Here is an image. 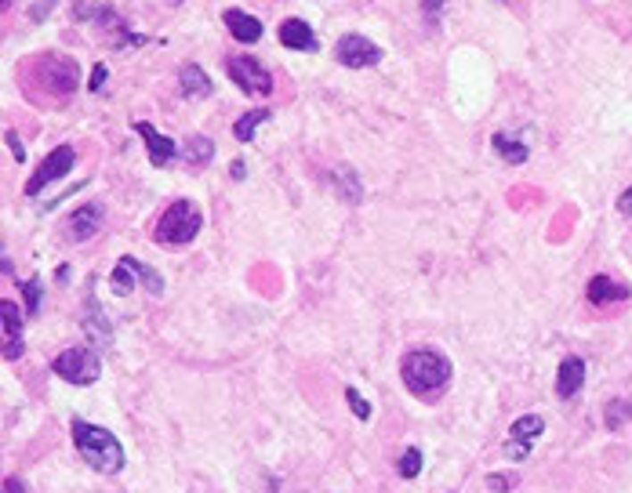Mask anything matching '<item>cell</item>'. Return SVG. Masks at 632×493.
Here are the masks:
<instances>
[{
  "label": "cell",
  "mask_w": 632,
  "mask_h": 493,
  "mask_svg": "<svg viewBox=\"0 0 632 493\" xmlns=\"http://www.w3.org/2000/svg\"><path fill=\"white\" fill-rule=\"evenodd\" d=\"M0 319H4V359H19L26 341H22V312L15 301H0Z\"/></svg>",
  "instance_id": "7c38bea8"
},
{
  "label": "cell",
  "mask_w": 632,
  "mask_h": 493,
  "mask_svg": "<svg viewBox=\"0 0 632 493\" xmlns=\"http://www.w3.org/2000/svg\"><path fill=\"white\" fill-rule=\"evenodd\" d=\"M280 44L291 47V51H309V54L320 47V40H316L312 26L302 22V19H284V22H280Z\"/></svg>",
  "instance_id": "5bb4252c"
},
{
  "label": "cell",
  "mask_w": 632,
  "mask_h": 493,
  "mask_svg": "<svg viewBox=\"0 0 632 493\" xmlns=\"http://www.w3.org/2000/svg\"><path fill=\"white\" fill-rule=\"evenodd\" d=\"M110 80V70H105V62H98L95 66V73H91V84H87V91H102V84Z\"/></svg>",
  "instance_id": "f1b7e54d"
},
{
  "label": "cell",
  "mask_w": 632,
  "mask_h": 493,
  "mask_svg": "<svg viewBox=\"0 0 632 493\" xmlns=\"http://www.w3.org/2000/svg\"><path fill=\"white\" fill-rule=\"evenodd\" d=\"M40 73L55 94H70L77 87V62L66 59V54H47V59H40Z\"/></svg>",
  "instance_id": "8fae6325"
},
{
  "label": "cell",
  "mask_w": 632,
  "mask_h": 493,
  "mask_svg": "<svg viewBox=\"0 0 632 493\" xmlns=\"http://www.w3.org/2000/svg\"><path fill=\"white\" fill-rule=\"evenodd\" d=\"M179 87H182L186 98H207V94H211V80H207V73H204L200 66H193V62L179 70Z\"/></svg>",
  "instance_id": "e0dca14e"
},
{
  "label": "cell",
  "mask_w": 632,
  "mask_h": 493,
  "mask_svg": "<svg viewBox=\"0 0 632 493\" xmlns=\"http://www.w3.org/2000/svg\"><path fill=\"white\" fill-rule=\"evenodd\" d=\"M19 291H22V298H26V312L37 316V312H40V280H26Z\"/></svg>",
  "instance_id": "4316f807"
},
{
  "label": "cell",
  "mask_w": 632,
  "mask_h": 493,
  "mask_svg": "<svg viewBox=\"0 0 632 493\" xmlns=\"http://www.w3.org/2000/svg\"><path fill=\"white\" fill-rule=\"evenodd\" d=\"M345 403H349V410H353L360 421H367V417H371V403H367V399H363V396H360L353 385L345 389Z\"/></svg>",
  "instance_id": "484cf974"
},
{
  "label": "cell",
  "mask_w": 632,
  "mask_h": 493,
  "mask_svg": "<svg viewBox=\"0 0 632 493\" xmlns=\"http://www.w3.org/2000/svg\"><path fill=\"white\" fill-rule=\"evenodd\" d=\"M105 222V207L102 203H84L66 218V240L70 243H87Z\"/></svg>",
  "instance_id": "ba28073f"
},
{
  "label": "cell",
  "mask_w": 632,
  "mask_h": 493,
  "mask_svg": "<svg viewBox=\"0 0 632 493\" xmlns=\"http://www.w3.org/2000/svg\"><path fill=\"white\" fill-rule=\"evenodd\" d=\"M582 385H586V359L567 356V359L560 363V370H556V396H560V399H570V396L582 392Z\"/></svg>",
  "instance_id": "4fadbf2b"
},
{
  "label": "cell",
  "mask_w": 632,
  "mask_h": 493,
  "mask_svg": "<svg viewBox=\"0 0 632 493\" xmlns=\"http://www.w3.org/2000/svg\"><path fill=\"white\" fill-rule=\"evenodd\" d=\"M124 261H128V268L135 272V280L149 291V294H164V276L156 268H149L146 261H138V258H131V254H124Z\"/></svg>",
  "instance_id": "ac0fdd59"
},
{
  "label": "cell",
  "mask_w": 632,
  "mask_h": 493,
  "mask_svg": "<svg viewBox=\"0 0 632 493\" xmlns=\"http://www.w3.org/2000/svg\"><path fill=\"white\" fill-rule=\"evenodd\" d=\"M4 138H8V145H12V156H15V160H19V163H22V160H26V145H22V142H19V135H15V131H8V135H4Z\"/></svg>",
  "instance_id": "f546056e"
},
{
  "label": "cell",
  "mask_w": 632,
  "mask_h": 493,
  "mask_svg": "<svg viewBox=\"0 0 632 493\" xmlns=\"http://www.w3.org/2000/svg\"><path fill=\"white\" fill-rule=\"evenodd\" d=\"M273 113H270V109H254V113H244L237 124H233V138L237 142H251L254 138V131L262 127V124H266Z\"/></svg>",
  "instance_id": "44dd1931"
},
{
  "label": "cell",
  "mask_w": 632,
  "mask_h": 493,
  "mask_svg": "<svg viewBox=\"0 0 632 493\" xmlns=\"http://www.w3.org/2000/svg\"><path fill=\"white\" fill-rule=\"evenodd\" d=\"M51 374H59L62 381H70V385H95L98 374H102V359H98V349L91 345H80V349H66L55 356V363H51Z\"/></svg>",
  "instance_id": "277c9868"
},
{
  "label": "cell",
  "mask_w": 632,
  "mask_h": 493,
  "mask_svg": "<svg viewBox=\"0 0 632 493\" xmlns=\"http://www.w3.org/2000/svg\"><path fill=\"white\" fill-rule=\"evenodd\" d=\"M73 447L80 454V461L95 472H105V475H113L124 468V447L113 431H105L98 424H87V421H73Z\"/></svg>",
  "instance_id": "7a4b0ae2"
},
{
  "label": "cell",
  "mask_w": 632,
  "mask_h": 493,
  "mask_svg": "<svg viewBox=\"0 0 632 493\" xmlns=\"http://www.w3.org/2000/svg\"><path fill=\"white\" fill-rule=\"evenodd\" d=\"M335 54H338V62H342L345 70H363V66H378V62H382V47H378L375 40H367L363 33H345V37H338Z\"/></svg>",
  "instance_id": "52a82bcc"
},
{
  "label": "cell",
  "mask_w": 632,
  "mask_h": 493,
  "mask_svg": "<svg viewBox=\"0 0 632 493\" xmlns=\"http://www.w3.org/2000/svg\"><path fill=\"white\" fill-rule=\"evenodd\" d=\"M396 472H400L403 479H414V475L421 472V450H418V447H407V450L400 454V461H396Z\"/></svg>",
  "instance_id": "d4e9b609"
},
{
  "label": "cell",
  "mask_w": 632,
  "mask_h": 493,
  "mask_svg": "<svg viewBox=\"0 0 632 493\" xmlns=\"http://www.w3.org/2000/svg\"><path fill=\"white\" fill-rule=\"evenodd\" d=\"M131 127L142 135V142H146V149H149V163H153V168H168V163H175V156L182 152L175 138L161 135V131H156L153 124H146V120H135Z\"/></svg>",
  "instance_id": "30bf717a"
},
{
  "label": "cell",
  "mask_w": 632,
  "mask_h": 493,
  "mask_svg": "<svg viewBox=\"0 0 632 493\" xmlns=\"http://www.w3.org/2000/svg\"><path fill=\"white\" fill-rule=\"evenodd\" d=\"M226 70H229V80L244 91V94H273V73L247 59V54H229L226 59Z\"/></svg>",
  "instance_id": "5b68a950"
},
{
  "label": "cell",
  "mask_w": 632,
  "mask_h": 493,
  "mask_svg": "<svg viewBox=\"0 0 632 493\" xmlns=\"http://www.w3.org/2000/svg\"><path fill=\"white\" fill-rule=\"evenodd\" d=\"M586 294H589V301H593V305H614V301H628V287L614 283L611 276H593V280H589V287H586Z\"/></svg>",
  "instance_id": "2e32d148"
},
{
  "label": "cell",
  "mask_w": 632,
  "mask_h": 493,
  "mask_svg": "<svg viewBox=\"0 0 632 493\" xmlns=\"http://www.w3.org/2000/svg\"><path fill=\"white\" fill-rule=\"evenodd\" d=\"M95 291V280L87 283V301H84V331L91 338V349H110L113 345V326H110V316L98 308V298L91 294Z\"/></svg>",
  "instance_id": "9c48e42d"
},
{
  "label": "cell",
  "mask_w": 632,
  "mask_h": 493,
  "mask_svg": "<svg viewBox=\"0 0 632 493\" xmlns=\"http://www.w3.org/2000/svg\"><path fill=\"white\" fill-rule=\"evenodd\" d=\"M135 283H138V280H135V272H131V268H128V261L121 258V261H117V268H113V276H110V287H113L117 294H131V287H135Z\"/></svg>",
  "instance_id": "cb8c5ba5"
},
{
  "label": "cell",
  "mask_w": 632,
  "mask_h": 493,
  "mask_svg": "<svg viewBox=\"0 0 632 493\" xmlns=\"http://www.w3.org/2000/svg\"><path fill=\"white\" fill-rule=\"evenodd\" d=\"M505 454H509L512 461H523L527 454H531V443H520V440H509V443H505Z\"/></svg>",
  "instance_id": "83f0119b"
},
{
  "label": "cell",
  "mask_w": 632,
  "mask_h": 493,
  "mask_svg": "<svg viewBox=\"0 0 632 493\" xmlns=\"http://www.w3.org/2000/svg\"><path fill=\"white\" fill-rule=\"evenodd\" d=\"M451 359L440 352V349H411L403 359H400V377L411 396L418 399H437L447 385H451Z\"/></svg>",
  "instance_id": "6da1fadb"
},
{
  "label": "cell",
  "mask_w": 632,
  "mask_h": 493,
  "mask_svg": "<svg viewBox=\"0 0 632 493\" xmlns=\"http://www.w3.org/2000/svg\"><path fill=\"white\" fill-rule=\"evenodd\" d=\"M186 160L189 163H207L211 156H215V142L211 138H204V135H193V138H186Z\"/></svg>",
  "instance_id": "7402d4cb"
},
{
  "label": "cell",
  "mask_w": 632,
  "mask_h": 493,
  "mask_svg": "<svg viewBox=\"0 0 632 493\" xmlns=\"http://www.w3.org/2000/svg\"><path fill=\"white\" fill-rule=\"evenodd\" d=\"M542 431H545V421H542V414H523V417H516V421H512V431H509V440L531 443L535 435H542Z\"/></svg>",
  "instance_id": "ffe728a7"
},
{
  "label": "cell",
  "mask_w": 632,
  "mask_h": 493,
  "mask_svg": "<svg viewBox=\"0 0 632 493\" xmlns=\"http://www.w3.org/2000/svg\"><path fill=\"white\" fill-rule=\"evenodd\" d=\"M222 22H226V29L240 40V44H254L258 37H262V22L251 15V12H240V8H226L222 12Z\"/></svg>",
  "instance_id": "9a60e30c"
},
{
  "label": "cell",
  "mask_w": 632,
  "mask_h": 493,
  "mask_svg": "<svg viewBox=\"0 0 632 493\" xmlns=\"http://www.w3.org/2000/svg\"><path fill=\"white\" fill-rule=\"evenodd\" d=\"M512 482H516V479H505V475H491V479H487V486H491L495 493H505V489H512Z\"/></svg>",
  "instance_id": "4dcf8cb0"
},
{
  "label": "cell",
  "mask_w": 632,
  "mask_h": 493,
  "mask_svg": "<svg viewBox=\"0 0 632 493\" xmlns=\"http://www.w3.org/2000/svg\"><path fill=\"white\" fill-rule=\"evenodd\" d=\"M625 421H632V399H611V403H607V414H603V424L614 431V428H621Z\"/></svg>",
  "instance_id": "603a6c76"
},
{
  "label": "cell",
  "mask_w": 632,
  "mask_h": 493,
  "mask_svg": "<svg viewBox=\"0 0 632 493\" xmlns=\"http://www.w3.org/2000/svg\"><path fill=\"white\" fill-rule=\"evenodd\" d=\"M73 163H77V152H73V145H59V149H51L47 156H44V163L33 171V178L26 182V196H37L44 185H51V182H59V178H66L70 171H73Z\"/></svg>",
  "instance_id": "8992f818"
},
{
  "label": "cell",
  "mask_w": 632,
  "mask_h": 493,
  "mask_svg": "<svg viewBox=\"0 0 632 493\" xmlns=\"http://www.w3.org/2000/svg\"><path fill=\"white\" fill-rule=\"evenodd\" d=\"M491 145H495V152L505 160V163H527V156H531V149H527L523 142H516V138H509V135H495L491 138Z\"/></svg>",
  "instance_id": "d6986e66"
},
{
  "label": "cell",
  "mask_w": 632,
  "mask_h": 493,
  "mask_svg": "<svg viewBox=\"0 0 632 493\" xmlns=\"http://www.w3.org/2000/svg\"><path fill=\"white\" fill-rule=\"evenodd\" d=\"M204 226V214L193 200H175L164 214H161V222H156L153 236L156 243H168V247H182V243H193L196 233Z\"/></svg>",
  "instance_id": "3957f363"
},
{
  "label": "cell",
  "mask_w": 632,
  "mask_h": 493,
  "mask_svg": "<svg viewBox=\"0 0 632 493\" xmlns=\"http://www.w3.org/2000/svg\"><path fill=\"white\" fill-rule=\"evenodd\" d=\"M618 210H621V214H632V189H625V193L618 196Z\"/></svg>",
  "instance_id": "d6a6232c"
},
{
  "label": "cell",
  "mask_w": 632,
  "mask_h": 493,
  "mask_svg": "<svg viewBox=\"0 0 632 493\" xmlns=\"http://www.w3.org/2000/svg\"><path fill=\"white\" fill-rule=\"evenodd\" d=\"M4 493H26V482L15 479V475H8V479H4Z\"/></svg>",
  "instance_id": "1f68e13d"
}]
</instances>
